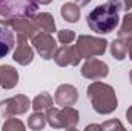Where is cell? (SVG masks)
I'll use <instances>...</instances> for the list:
<instances>
[{"instance_id":"1","label":"cell","mask_w":132,"mask_h":131,"mask_svg":"<svg viewBox=\"0 0 132 131\" xmlns=\"http://www.w3.org/2000/svg\"><path fill=\"white\" fill-rule=\"evenodd\" d=\"M120 22L118 9L111 3L98 5L88 14V26L97 34L112 33Z\"/></svg>"},{"instance_id":"2","label":"cell","mask_w":132,"mask_h":131,"mask_svg":"<svg viewBox=\"0 0 132 131\" xmlns=\"http://www.w3.org/2000/svg\"><path fill=\"white\" fill-rule=\"evenodd\" d=\"M88 97L98 114H111L112 111L117 110L118 105L114 88L97 80H94L88 86Z\"/></svg>"},{"instance_id":"3","label":"cell","mask_w":132,"mask_h":131,"mask_svg":"<svg viewBox=\"0 0 132 131\" xmlns=\"http://www.w3.org/2000/svg\"><path fill=\"white\" fill-rule=\"evenodd\" d=\"M78 120V111L72 106H63V110L52 106L46 111V122L52 128H75Z\"/></svg>"},{"instance_id":"4","label":"cell","mask_w":132,"mask_h":131,"mask_svg":"<svg viewBox=\"0 0 132 131\" xmlns=\"http://www.w3.org/2000/svg\"><path fill=\"white\" fill-rule=\"evenodd\" d=\"M108 42L104 39L98 37H91V35H78L75 49L80 54L81 59H91L104 54Z\"/></svg>"},{"instance_id":"5","label":"cell","mask_w":132,"mask_h":131,"mask_svg":"<svg viewBox=\"0 0 132 131\" xmlns=\"http://www.w3.org/2000/svg\"><path fill=\"white\" fill-rule=\"evenodd\" d=\"M0 8L8 9L15 17H34L37 11L35 0H0Z\"/></svg>"},{"instance_id":"6","label":"cell","mask_w":132,"mask_h":131,"mask_svg":"<svg viewBox=\"0 0 132 131\" xmlns=\"http://www.w3.org/2000/svg\"><path fill=\"white\" fill-rule=\"evenodd\" d=\"M32 45L34 48L37 49V53L45 59V60H49V59H54L55 53H57V43L54 40V37L49 33H38L35 37L32 39Z\"/></svg>"},{"instance_id":"7","label":"cell","mask_w":132,"mask_h":131,"mask_svg":"<svg viewBox=\"0 0 132 131\" xmlns=\"http://www.w3.org/2000/svg\"><path fill=\"white\" fill-rule=\"evenodd\" d=\"M11 26L17 33V40L19 42H26L29 39L32 40L34 37L40 33V28L35 25L34 20H29V17H17V19H14Z\"/></svg>"},{"instance_id":"8","label":"cell","mask_w":132,"mask_h":131,"mask_svg":"<svg viewBox=\"0 0 132 131\" xmlns=\"http://www.w3.org/2000/svg\"><path fill=\"white\" fill-rule=\"evenodd\" d=\"M29 99L23 94H17L14 97L8 99L5 102L0 103V106L3 108V116L8 119L11 116H15V114H23L29 110Z\"/></svg>"},{"instance_id":"9","label":"cell","mask_w":132,"mask_h":131,"mask_svg":"<svg viewBox=\"0 0 132 131\" xmlns=\"http://www.w3.org/2000/svg\"><path fill=\"white\" fill-rule=\"evenodd\" d=\"M81 74L83 77L89 79V80H100V79H104L108 74H109V68L104 62H101L95 57H91L86 60V63L81 68Z\"/></svg>"},{"instance_id":"10","label":"cell","mask_w":132,"mask_h":131,"mask_svg":"<svg viewBox=\"0 0 132 131\" xmlns=\"http://www.w3.org/2000/svg\"><path fill=\"white\" fill-rule=\"evenodd\" d=\"M54 60H55V63L59 66H75V65H78L81 57L77 53L75 46L63 45V46H60L57 49V53L54 56Z\"/></svg>"},{"instance_id":"11","label":"cell","mask_w":132,"mask_h":131,"mask_svg":"<svg viewBox=\"0 0 132 131\" xmlns=\"http://www.w3.org/2000/svg\"><path fill=\"white\" fill-rule=\"evenodd\" d=\"M54 100L59 106H72L78 100V93L72 85H60L55 91Z\"/></svg>"},{"instance_id":"12","label":"cell","mask_w":132,"mask_h":131,"mask_svg":"<svg viewBox=\"0 0 132 131\" xmlns=\"http://www.w3.org/2000/svg\"><path fill=\"white\" fill-rule=\"evenodd\" d=\"M19 82V72L15 68L11 65H2L0 66V86L5 90H11L17 85Z\"/></svg>"},{"instance_id":"13","label":"cell","mask_w":132,"mask_h":131,"mask_svg":"<svg viewBox=\"0 0 132 131\" xmlns=\"http://www.w3.org/2000/svg\"><path fill=\"white\" fill-rule=\"evenodd\" d=\"M12 59L17 63H20V65H28V63L32 62V59H34V49L26 42H19L17 49L14 51Z\"/></svg>"},{"instance_id":"14","label":"cell","mask_w":132,"mask_h":131,"mask_svg":"<svg viewBox=\"0 0 132 131\" xmlns=\"http://www.w3.org/2000/svg\"><path fill=\"white\" fill-rule=\"evenodd\" d=\"M14 46V34L6 26H0V59L9 54Z\"/></svg>"},{"instance_id":"15","label":"cell","mask_w":132,"mask_h":131,"mask_svg":"<svg viewBox=\"0 0 132 131\" xmlns=\"http://www.w3.org/2000/svg\"><path fill=\"white\" fill-rule=\"evenodd\" d=\"M32 20L35 22V25L40 28V31L43 33H55V22H54V17L49 14V12H42V14H37L34 16Z\"/></svg>"},{"instance_id":"16","label":"cell","mask_w":132,"mask_h":131,"mask_svg":"<svg viewBox=\"0 0 132 131\" xmlns=\"http://www.w3.org/2000/svg\"><path fill=\"white\" fill-rule=\"evenodd\" d=\"M131 39V37H129ZM129 39H123V37H118L112 42L111 45V54L117 59V60H123L128 54V43H129Z\"/></svg>"},{"instance_id":"17","label":"cell","mask_w":132,"mask_h":131,"mask_svg":"<svg viewBox=\"0 0 132 131\" xmlns=\"http://www.w3.org/2000/svg\"><path fill=\"white\" fill-rule=\"evenodd\" d=\"M62 17L69 23H75L80 19V6L77 3H65L62 6Z\"/></svg>"},{"instance_id":"18","label":"cell","mask_w":132,"mask_h":131,"mask_svg":"<svg viewBox=\"0 0 132 131\" xmlns=\"http://www.w3.org/2000/svg\"><path fill=\"white\" fill-rule=\"evenodd\" d=\"M54 105V99L51 97L48 93H42L32 100V110L34 111H48L49 108H52Z\"/></svg>"},{"instance_id":"19","label":"cell","mask_w":132,"mask_h":131,"mask_svg":"<svg viewBox=\"0 0 132 131\" xmlns=\"http://www.w3.org/2000/svg\"><path fill=\"white\" fill-rule=\"evenodd\" d=\"M46 125V114L43 111H35L32 116H29L28 127L31 130H42Z\"/></svg>"},{"instance_id":"20","label":"cell","mask_w":132,"mask_h":131,"mask_svg":"<svg viewBox=\"0 0 132 131\" xmlns=\"http://www.w3.org/2000/svg\"><path fill=\"white\" fill-rule=\"evenodd\" d=\"M131 35H132V12H128L123 17V23H121L120 31H118V37L129 39Z\"/></svg>"},{"instance_id":"21","label":"cell","mask_w":132,"mask_h":131,"mask_svg":"<svg viewBox=\"0 0 132 131\" xmlns=\"http://www.w3.org/2000/svg\"><path fill=\"white\" fill-rule=\"evenodd\" d=\"M75 40V34L74 31H69V30H62L59 31V42L63 43V45H69Z\"/></svg>"},{"instance_id":"22","label":"cell","mask_w":132,"mask_h":131,"mask_svg":"<svg viewBox=\"0 0 132 131\" xmlns=\"http://www.w3.org/2000/svg\"><path fill=\"white\" fill-rule=\"evenodd\" d=\"M3 130H25V125L19 120V119H14V117H8V120L3 123Z\"/></svg>"},{"instance_id":"23","label":"cell","mask_w":132,"mask_h":131,"mask_svg":"<svg viewBox=\"0 0 132 131\" xmlns=\"http://www.w3.org/2000/svg\"><path fill=\"white\" fill-rule=\"evenodd\" d=\"M112 6H115L118 11H129L132 8V0H108Z\"/></svg>"},{"instance_id":"24","label":"cell","mask_w":132,"mask_h":131,"mask_svg":"<svg viewBox=\"0 0 132 131\" xmlns=\"http://www.w3.org/2000/svg\"><path fill=\"white\" fill-rule=\"evenodd\" d=\"M12 20H14V16H12L8 9L0 8V25H3V26H9V25L12 23Z\"/></svg>"},{"instance_id":"25","label":"cell","mask_w":132,"mask_h":131,"mask_svg":"<svg viewBox=\"0 0 132 131\" xmlns=\"http://www.w3.org/2000/svg\"><path fill=\"white\" fill-rule=\"evenodd\" d=\"M111 128H120V130H123L125 127L118 120H109V122H106V123L101 125V130H111Z\"/></svg>"},{"instance_id":"26","label":"cell","mask_w":132,"mask_h":131,"mask_svg":"<svg viewBox=\"0 0 132 131\" xmlns=\"http://www.w3.org/2000/svg\"><path fill=\"white\" fill-rule=\"evenodd\" d=\"M128 53H129V57H131V60H132V35H131V39H129V43H128Z\"/></svg>"},{"instance_id":"27","label":"cell","mask_w":132,"mask_h":131,"mask_svg":"<svg viewBox=\"0 0 132 131\" xmlns=\"http://www.w3.org/2000/svg\"><path fill=\"white\" fill-rule=\"evenodd\" d=\"M75 2H77V5H78V6L81 8V6H86V5H88V3H89L91 0H75Z\"/></svg>"},{"instance_id":"28","label":"cell","mask_w":132,"mask_h":131,"mask_svg":"<svg viewBox=\"0 0 132 131\" xmlns=\"http://www.w3.org/2000/svg\"><path fill=\"white\" fill-rule=\"evenodd\" d=\"M91 130H101V125H89V127H86V131H91Z\"/></svg>"},{"instance_id":"29","label":"cell","mask_w":132,"mask_h":131,"mask_svg":"<svg viewBox=\"0 0 132 131\" xmlns=\"http://www.w3.org/2000/svg\"><path fill=\"white\" fill-rule=\"evenodd\" d=\"M126 116H128V120H129V123H132V106L126 111Z\"/></svg>"},{"instance_id":"30","label":"cell","mask_w":132,"mask_h":131,"mask_svg":"<svg viewBox=\"0 0 132 131\" xmlns=\"http://www.w3.org/2000/svg\"><path fill=\"white\" fill-rule=\"evenodd\" d=\"M37 3H42V5H48V3H51L52 0H35Z\"/></svg>"},{"instance_id":"31","label":"cell","mask_w":132,"mask_h":131,"mask_svg":"<svg viewBox=\"0 0 132 131\" xmlns=\"http://www.w3.org/2000/svg\"><path fill=\"white\" fill-rule=\"evenodd\" d=\"M129 82H131V83H132V71H131V72H129Z\"/></svg>"}]
</instances>
